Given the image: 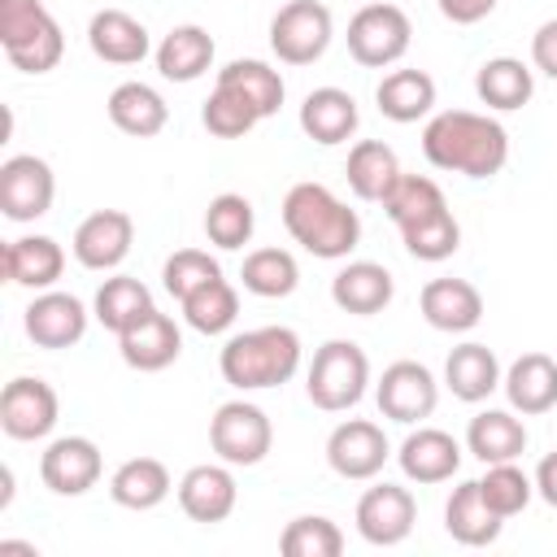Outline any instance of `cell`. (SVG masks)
Instances as JSON below:
<instances>
[{
    "label": "cell",
    "mask_w": 557,
    "mask_h": 557,
    "mask_svg": "<svg viewBox=\"0 0 557 557\" xmlns=\"http://www.w3.org/2000/svg\"><path fill=\"white\" fill-rule=\"evenodd\" d=\"M535 496L544 500V505H553L557 509V453H548L540 466H535Z\"/></svg>",
    "instance_id": "cell-48"
},
{
    "label": "cell",
    "mask_w": 557,
    "mask_h": 557,
    "mask_svg": "<svg viewBox=\"0 0 557 557\" xmlns=\"http://www.w3.org/2000/svg\"><path fill=\"white\" fill-rule=\"evenodd\" d=\"M278 213H283L287 235L309 257L344 261L361 244V218H357V209H348L326 183H313V178L292 183Z\"/></svg>",
    "instance_id": "cell-2"
},
{
    "label": "cell",
    "mask_w": 557,
    "mask_h": 557,
    "mask_svg": "<svg viewBox=\"0 0 557 557\" xmlns=\"http://www.w3.org/2000/svg\"><path fill=\"white\" fill-rule=\"evenodd\" d=\"M209 448L226 466H261L265 453L274 448V426L270 413L252 400H226L209 418Z\"/></svg>",
    "instance_id": "cell-7"
},
{
    "label": "cell",
    "mask_w": 557,
    "mask_h": 557,
    "mask_svg": "<svg viewBox=\"0 0 557 557\" xmlns=\"http://www.w3.org/2000/svg\"><path fill=\"white\" fill-rule=\"evenodd\" d=\"M500 379H505L500 357H496L487 344H479V339L457 344V348L448 352V361H444V387H448L457 400H466V405L487 400V396L500 387Z\"/></svg>",
    "instance_id": "cell-28"
},
{
    "label": "cell",
    "mask_w": 557,
    "mask_h": 557,
    "mask_svg": "<svg viewBox=\"0 0 557 557\" xmlns=\"http://www.w3.org/2000/svg\"><path fill=\"white\" fill-rule=\"evenodd\" d=\"M65 274V248L52 235H17L4 244V278L13 287L48 292Z\"/></svg>",
    "instance_id": "cell-25"
},
{
    "label": "cell",
    "mask_w": 557,
    "mask_h": 557,
    "mask_svg": "<svg viewBox=\"0 0 557 557\" xmlns=\"http://www.w3.org/2000/svg\"><path fill=\"white\" fill-rule=\"evenodd\" d=\"M531 65L544 78L557 83V17H548V22L535 26V35H531Z\"/></svg>",
    "instance_id": "cell-46"
},
{
    "label": "cell",
    "mask_w": 557,
    "mask_h": 557,
    "mask_svg": "<svg viewBox=\"0 0 557 557\" xmlns=\"http://www.w3.org/2000/svg\"><path fill=\"white\" fill-rule=\"evenodd\" d=\"M0 48L13 70L48 74L65 57V35L44 0H0Z\"/></svg>",
    "instance_id": "cell-4"
},
{
    "label": "cell",
    "mask_w": 557,
    "mask_h": 557,
    "mask_svg": "<svg viewBox=\"0 0 557 557\" xmlns=\"http://www.w3.org/2000/svg\"><path fill=\"white\" fill-rule=\"evenodd\" d=\"M157 305H152V292H148V283H139V278H131V274H113V278H104L100 287H96V300H91V318L104 326V331H113V335H122V331H131L139 318H148Z\"/></svg>",
    "instance_id": "cell-35"
},
{
    "label": "cell",
    "mask_w": 557,
    "mask_h": 557,
    "mask_svg": "<svg viewBox=\"0 0 557 557\" xmlns=\"http://www.w3.org/2000/svg\"><path fill=\"white\" fill-rule=\"evenodd\" d=\"M87 48L109 65H139L152 52L148 26L126 9H100L87 22Z\"/></svg>",
    "instance_id": "cell-24"
},
{
    "label": "cell",
    "mask_w": 557,
    "mask_h": 557,
    "mask_svg": "<svg viewBox=\"0 0 557 557\" xmlns=\"http://www.w3.org/2000/svg\"><path fill=\"white\" fill-rule=\"evenodd\" d=\"M396 296V278L387 265L379 261H348L335 270L331 278V300L344 309V313H357V318H374L392 305Z\"/></svg>",
    "instance_id": "cell-23"
},
{
    "label": "cell",
    "mask_w": 557,
    "mask_h": 557,
    "mask_svg": "<svg viewBox=\"0 0 557 557\" xmlns=\"http://www.w3.org/2000/svg\"><path fill=\"white\" fill-rule=\"evenodd\" d=\"M440 209H448L444 187L435 178H426V174H405L400 170V178L383 196V213L396 222V231H405V226H413V222H422V218H431Z\"/></svg>",
    "instance_id": "cell-39"
},
{
    "label": "cell",
    "mask_w": 557,
    "mask_h": 557,
    "mask_svg": "<svg viewBox=\"0 0 557 557\" xmlns=\"http://www.w3.org/2000/svg\"><path fill=\"white\" fill-rule=\"evenodd\" d=\"M300 335L292 326H252L222 344L218 370L235 392L283 387L300 370Z\"/></svg>",
    "instance_id": "cell-3"
},
{
    "label": "cell",
    "mask_w": 557,
    "mask_h": 557,
    "mask_svg": "<svg viewBox=\"0 0 557 557\" xmlns=\"http://www.w3.org/2000/svg\"><path fill=\"white\" fill-rule=\"evenodd\" d=\"M61 418V400L52 392V383L35 379V374H17L4 383L0 392V431L17 444H35L48 440L52 426Z\"/></svg>",
    "instance_id": "cell-10"
},
{
    "label": "cell",
    "mask_w": 557,
    "mask_h": 557,
    "mask_svg": "<svg viewBox=\"0 0 557 557\" xmlns=\"http://www.w3.org/2000/svg\"><path fill=\"white\" fill-rule=\"evenodd\" d=\"M348 57L366 70H387L396 65L409 44H413V26H409V13L400 4H387V0H370L361 4L352 17H348Z\"/></svg>",
    "instance_id": "cell-6"
},
{
    "label": "cell",
    "mask_w": 557,
    "mask_h": 557,
    "mask_svg": "<svg viewBox=\"0 0 557 557\" xmlns=\"http://www.w3.org/2000/svg\"><path fill=\"white\" fill-rule=\"evenodd\" d=\"M466 453H474L483 466L518 461L527 453V422L513 409H479L466 426Z\"/></svg>",
    "instance_id": "cell-30"
},
{
    "label": "cell",
    "mask_w": 557,
    "mask_h": 557,
    "mask_svg": "<svg viewBox=\"0 0 557 557\" xmlns=\"http://www.w3.org/2000/svg\"><path fill=\"white\" fill-rule=\"evenodd\" d=\"M474 96L496 113H513L535 96V70L518 57H487L474 70Z\"/></svg>",
    "instance_id": "cell-33"
},
{
    "label": "cell",
    "mask_w": 557,
    "mask_h": 557,
    "mask_svg": "<svg viewBox=\"0 0 557 557\" xmlns=\"http://www.w3.org/2000/svg\"><path fill=\"white\" fill-rule=\"evenodd\" d=\"M396 461H400V474L418 487H431V483H448L457 470H461V444L440 431V426H422L409 431L396 448Z\"/></svg>",
    "instance_id": "cell-18"
},
{
    "label": "cell",
    "mask_w": 557,
    "mask_h": 557,
    "mask_svg": "<svg viewBox=\"0 0 557 557\" xmlns=\"http://www.w3.org/2000/svg\"><path fill=\"white\" fill-rule=\"evenodd\" d=\"M444 531H448L457 544H466V548H487V544L500 540L505 518L483 500L479 479H466V483L453 487V496H448V505H444Z\"/></svg>",
    "instance_id": "cell-26"
},
{
    "label": "cell",
    "mask_w": 557,
    "mask_h": 557,
    "mask_svg": "<svg viewBox=\"0 0 557 557\" xmlns=\"http://www.w3.org/2000/svg\"><path fill=\"white\" fill-rule=\"evenodd\" d=\"M235 466L226 461H205V466H191L183 479H178V509L200 522V527H213V522H226L239 505V487H235Z\"/></svg>",
    "instance_id": "cell-17"
},
{
    "label": "cell",
    "mask_w": 557,
    "mask_h": 557,
    "mask_svg": "<svg viewBox=\"0 0 557 557\" xmlns=\"http://www.w3.org/2000/svg\"><path fill=\"white\" fill-rule=\"evenodd\" d=\"M435 4H440V13H444L453 26H474V22L492 17L500 0H435Z\"/></svg>",
    "instance_id": "cell-47"
},
{
    "label": "cell",
    "mask_w": 557,
    "mask_h": 557,
    "mask_svg": "<svg viewBox=\"0 0 557 557\" xmlns=\"http://www.w3.org/2000/svg\"><path fill=\"white\" fill-rule=\"evenodd\" d=\"M422 157L448 174L496 178L509 161V131L492 113L444 109L422 126Z\"/></svg>",
    "instance_id": "cell-1"
},
{
    "label": "cell",
    "mask_w": 557,
    "mask_h": 557,
    "mask_svg": "<svg viewBox=\"0 0 557 557\" xmlns=\"http://www.w3.org/2000/svg\"><path fill=\"white\" fill-rule=\"evenodd\" d=\"M183 305V322L191 326V331H200V335H222V331H231L235 326V318H239V292L218 274V278H209V283H200L187 300H178Z\"/></svg>",
    "instance_id": "cell-38"
},
{
    "label": "cell",
    "mask_w": 557,
    "mask_h": 557,
    "mask_svg": "<svg viewBox=\"0 0 557 557\" xmlns=\"http://www.w3.org/2000/svg\"><path fill=\"white\" fill-rule=\"evenodd\" d=\"M104 474L100 444L87 435H57L39 457V479L57 496H87Z\"/></svg>",
    "instance_id": "cell-15"
},
{
    "label": "cell",
    "mask_w": 557,
    "mask_h": 557,
    "mask_svg": "<svg viewBox=\"0 0 557 557\" xmlns=\"http://www.w3.org/2000/svg\"><path fill=\"white\" fill-rule=\"evenodd\" d=\"M344 178H348V187H352L357 200L383 205V196H387L392 183L400 178V161H396V152H392L383 139H357V144L348 148Z\"/></svg>",
    "instance_id": "cell-34"
},
{
    "label": "cell",
    "mask_w": 557,
    "mask_h": 557,
    "mask_svg": "<svg viewBox=\"0 0 557 557\" xmlns=\"http://www.w3.org/2000/svg\"><path fill=\"white\" fill-rule=\"evenodd\" d=\"M104 109H109V122H113L122 135H135V139H152V135H161L165 122H170L165 96H161L157 87L139 83V78L117 83V87L109 91Z\"/></svg>",
    "instance_id": "cell-29"
},
{
    "label": "cell",
    "mask_w": 557,
    "mask_h": 557,
    "mask_svg": "<svg viewBox=\"0 0 557 557\" xmlns=\"http://www.w3.org/2000/svg\"><path fill=\"white\" fill-rule=\"evenodd\" d=\"M374 405H379V413L383 418H392V422H400V426H418V422H426L431 413H435V405H440V383H435V374L422 366V361H392L383 374H379V383H374Z\"/></svg>",
    "instance_id": "cell-9"
},
{
    "label": "cell",
    "mask_w": 557,
    "mask_h": 557,
    "mask_svg": "<svg viewBox=\"0 0 557 557\" xmlns=\"http://www.w3.org/2000/svg\"><path fill=\"white\" fill-rule=\"evenodd\" d=\"M218 274H222L218 257H209L205 248H178V252H170L165 265H161V287H165L174 300H187L200 283H209V278H218Z\"/></svg>",
    "instance_id": "cell-45"
},
{
    "label": "cell",
    "mask_w": 557,
    "mask_h": 557,
    "mask_svg": "<svg viewBox=\"0 0 557 557\" xmlns=\"http://www.w3.org/2000/svg\"><path fill=\"white\" fill-rule=\"evenodd\" d=\"M387 457H392V444H387L383 426L370 422V418H348V422H339L326 435V466L339 479H348V483L379 479L383 466H387Z\"/></svg>",
    "instance_id": "cell-11"
},
{
    "label": "cell",
    "mask_w": 557,
    "mask_h": 557,
    "mask_svg": "<svg viewBox=\"0 0 557 557\" xmlns=\"http://www.w3.org/2000/svg\"><path fill=\"white\" fill-rule=\"evenodd\" d=\"M335 39V17L322 0H287L270 17V48L283 65H313Z\"/></svg>",
    "instance_id": "cell-8"
},
{
    "label": "cell",
    "mask_w": 557,
    "mask_h": 557,
    "mask_svg": "<svg viewBox=\"0 0 557 557\" xmlns=\"http://www.w3.org/2000/svg\"><path fill=\"white\" fill-rule=\"evenodd\" d=\"M252 231H257V209H252L248 196L222 191V196L209 200V209H205V235H209L213 248L235 252V248H244L252 239Z\"/></svg>",
    "instance_id": "cell-40"
},
{
    "label": "cell",
    "mask_w": 557,
    "mask_h": 557,
    "mask_svg": "<svg viewBox=\"0 0 557 557\" xmlns=\"http://www.w3.org/2000/svg\"><path fill=\"white\" fill-rule=\"evenodd\" d=\"M200 122H205V131H209V135H218V139H244V135L261 122V113H257V109H252L235 87L213 83L209 100L200 104Z\"/></svg>",
    "instance_id": "cell-42"
},
{
    "label": "cell",
    "mask_w": 557,
    "mask_h": 557,
    "mask_svg": "<svg viewBox=\"0 0 557 557\" xmlns=\"http://www.w3.org/2000/svg\"><path fill=\"white\" fill-rule=\"evenodd\" d=\"M374 104H379V113L387 122H400V126L422 122L435 109V78L426 70H409V65L405 70H392V74L379 78Z\"/></svg>",
    "instance_id": "cell-31"
},
{
    "label": "cell",
    "mask_w": 557,
    "mask_h": 557,
    "mask_svg": "<svg viewBox=\"0 0 557 557\" xmlns=\"http://www.w3.org/2000/svg\"><path fill=\"white\" fill-rule=\"evenodd\" d=\"M479 487H483V500H487L500 518L522 513V509L531 505V496H535V479H531L518 461H492V466L483 470Z\"/></svg>",
    "instance_id": "cell-44"
},
{
    "label": "cell",
    "mask_w": 557,
    "mask_h": 557,
    "mask_svg": "<svg viewBox=\"0 0 557 557\" xmlns=\"http://www.w3.org/2000/svg\"><path fill=\"white\" fill-rule=\"evenodd\" d=\"M218 83L235 87V91L261 113V122L274 117V113L283 109V96H287L283 74H278L270 61H257V57H235V61H226V65L218 70Z\"/></svg>",
    "instance_id": "cell-36"
},
{
    "label": "cell",
    "mask_w": 557,
    "mask_h": 557,
    "mask_svg": "<svg viewBox=\"0 0 557 557\" xmlns=\"http://www.w3.org/2000/svg\"><path fill=\"white\" fill-rule=\"evenodd\" d=\"M0 553H26V557H35V544H26V540H0Z\"/></svg>",
    "instance_id": "cell-49"
},
{
    "label": "cell",
    "mask_w": 557,
    "mask_h": 557,
    "mask_svg": "<svg viewBox=\"0 0 557 557\" xmlns=\"http://www.w3.org/2000/svg\"><path fill=\"white\" fill-rule=\"evenodd\" d=\"M239 283H244V292H252L261 300H283L296 292L300 265L287 248H252L239 265Z\"/></svg>",
    "instance_id": "cell-37"
},
{
    "label": "cell",
    "mask_w": 557,
    "mask_h": 557,
    "mask_svg": "<svg viewBox=\"0 0 557 557\" xmlns=\"http://www.w3.org/2000/svg\"><path fill=\"white\" fill-rule=\"evenodd\" d=\"M278 548H283V557H339L344 531L326 513H300L283 527Z\"/></svg>",
    "instance_id": "cell-41"
},
{
    "label": "cell",
    "mask_w": 557,
    "mask_h": 557,
    "mask_svg": "<svg viewBox=\"0 0 557 557\" xmlns=\"http://www.w3.org/2000/svg\"><path fill=\"white\" fill-rule=\"evenodd\" d=\"M213 57H218V44L205 26L196 22H183L174 26L157 48H152V61H157V74L170 78V83H196L200 74L213 70Z\"/></svg>",
    "instance_id": "cell-27"
},
{
    "label": "cell",
    "mask_w": 557,
    "mask_h": 557,
    "mask_svg": "<svg viewBox=\"0 0 557 557\" xmlns=\"http://www.w3.org/2000/svg\"><path fill=\"white\" fill-rule=\"evenodd\" d=\"M426 326L444 335H466L483 322V292L470 278H431L418 296Z\"/></svg>",
    "instance_id": "cell-20"
},
{
    "label": "cell",
    "mask_w": 557,
    "mask_h": 557,
    "mask_svg": "<svg viewBox=\"0 0 557 557\" xmlns=\"http://www.w3.org/2000/svg\"><path fill=\"white\" fill-rule=\"evenodd\" d=\"M117 352H122V361H126L131 370L157 374V370H170V366L178 361V352H183V331H178V322H174L170 313L152 309L148 318H139L131 331L117 335Z\"/></svg>",
    "instance_id": "cell-19"
},
{
    "label": "cell",
    "mask_w": 557,
    "mask_h": 557,
    "mask_svg": "<svg viewBox=\"0 0 557 557\" xmlns=\"http://www.w3.org/2000/svg\"><path fill=\"white\" fill-rule=\"evenodd\" d=\"M352 522H357V535H361L366 544H374V548H396V544L409 540V531H413V522H418V500H413V492L400 487V483H374V487L361 492Z\"/></svg>",
    "instance_id": "cell-12"
},
{
    "label": "cell",
    "mask_w": 557,
    "mask_h": 557,
    "mask_svg": "<svg viewBox=\"0 0 557 557\" xmlns=\"http://www.w3.org/2000/svg\"><path fill=\"white\" fill-rule=\"evenodd\" d=\"M87 322H91L87 305L70 292H57V287L35 292V300L22 313V326H26L35 348H74L87 335Z\"/></svg>",
    "instance_id": "cell-16"
},
{
    "label": "cell",
    "mask_w": 557,
    "mask_h": 557,
    "mask_svg": "<svg viewBox=\"0 0 557 557\" xmlns=\"http://www.w3.org/2000/svg\"><path fill=\"white\" fill-rule=\"evenodd\" d=\"M357 126H361V109H357L352 91H344V87H313L300 100V131L322 148L348 144L357 135Z\"/></svg>",
    "instance_id": "cell-21"
},
{
    "label": "cell",
    "mask_w": 557,
    "mask_h": 557,
    "mask_svg": "<svg viewBox=\"0 0 557 557\" xmlns=\"http://www.w3.org/2000/svg\"><path fill=\"white\" fill-rule=\"evenodd\" d=\"M400 244L409 257L418 261H448L457 248H461V222L453 218V209H440L413 226L400 231Z\"/></svg>",
    "instance_id": "cell-43"
},
{
    "label": "cell",
    "mask_w": 557,
    "mask_h": 557,
    "mask_svg": "<svg viewBox=\"0 0 557 557\" xmlns=\"http://www.w3.org/2000/svg\"><path fill=\"white\" fill-rule=\"evenodd\" d=\"M370 387V357L352 339H326L305 374V396L322 413H344L352 409Z\"/></svg>",
    "instance_id": "cell-5"
},
{
    "label": "cell",
    "mask_w": 557,
    "mask_h": 557,
    "mask_svg": "<svg viewBox=\"0 0 557 557\" xmlns=\"http://www.w3.org/2000/svg\"><path fill=\"white\" fill-rule=\"evenodd\" d=\"M500 387H505V400L513 413L540 418V413L557 409V361L548 352H522L518 361H509Z\"/></svg>",
    "instance_id": "cell-22"
},
{
    "label": "cell",
    "mask_w": 557,
    "mask_h": 557,
    "mask_svg": "<svg viewBox=\"0 0 557 557\" xmlns=\"http://www.w3.org/2000/svg\"><path fill=\"white\" fill-rule=\"evenodd\" d=\"M57 200V174L44 157L17 152L0 165V213L9 222H35Z\"/></svg>",
    "instance_id": "cell-13"
},
{
    "label": "cell",
    "mask_w": 557,
    "mask_h": 557,
    "mask_svg": "<svg viewBox=\"0 0 557 557\" xmlns=\"http://www.w3.org/2000/svg\"><path fill=\"white\" fill-rule=\"evenodd\" d=\"M131 244H135V218L126 209H96L74 226L70 252L83 270L104 274L131 257Z\"/></svg>",
    "instance_id": "cell-14"
},
{
    "label": "cell",
    "mask_w": 557,
    "mask_h": 557,
    "mask_svg": "<svg viewBox=\"0 0 557 557\" xmlns=\"http://www.w3.org/2000/svg\"><path fill=\"white\" fill-rule=\"evenodd\" d=\"M174 487H178V483L170 479L165 461H157V457H126V461L109 474V496H113V505L135 509V513L157 509Z\"/></svg>",
    "instance_id": "cell-32"
}]
</instances>
